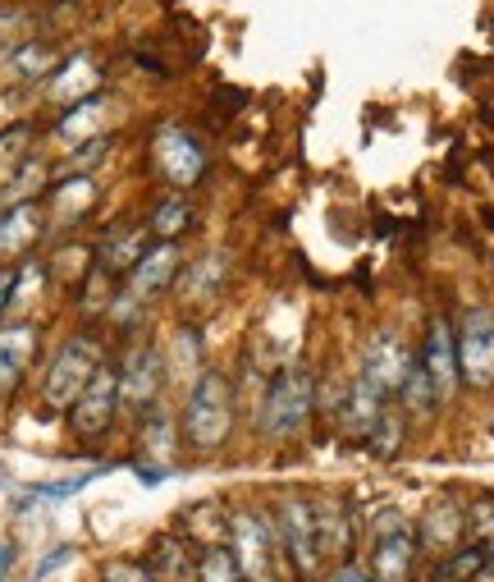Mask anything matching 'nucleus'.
Instances as JSON below:
<instances>
[{"label": "nucleus", "mask_w": 494, "mask_h": 582, "mask_svg": "<svg viewBox=\"0 0 494 582\" xmlns=\"http://www.w3.org/2000/svg\"><path fill=\"white\" fill-rule=\"evenodd\" d=\"M143 565L151 569L156 582H197V546L178 532H161L151 536Z\"/></svg>", "instance_id": "nucleus-15"}, {"label": "nucleus", "mask_w": 494, "mask_h": 582, "mask_svg": "<svg viewBox=\"0 0 494 582\" xmlns=\"http://www.w3.org/2000/svg\"><path fill=\"white\" fill-rule=\"evenodd\" d=\"M143 253H147V234L143 230H128V226L124 230H106L101 248H97L106 276H128L133 266H138Z\"/></svg>", "instance_id": "nucleus-19"}, {"label": "nucleus", "mask_w": 494, "mask_h": 582, "mask_svg": "<svg viewBox=\"0 0 494 582\" xmlns=\"http://www.w3.org/2000/svg\"><path fill=\"white\" fill-rule=\"evenodd\" d=\"M224 271H230V257H224V253L201 257L193 271L184 276V299H211L220 289V280H224Z\"/></svg>", "instance_id": "nucleus-27"}, {"label": "nucleus", "mask_w": 494, "mask_h": 582, "mask_svg": "<svg viewBox=\"0 0 494 582\" xmlns=\"http://www.w3.org/2000/svg\"><path fill=\"white\" fill-rule=\"evenodd\" d=\"M101 83V74H97V64H92V56H74L64 70L55 74V83H51V97L60 101V106H78V101H87L92 97V87Z\"/></svg>", "instance_id": "nucleus-20"}, {"label": "nucleus", "mask_w": 494, "mask_h": 582, "mask_svg": "<svg viewBox=\"0 0 494 582\" xmlns=\"http://www.w3.org/2000/svg\"><path fill=\"white\" fill-rule=\"evenodd\" d=\"M265 513H271V523H275V536H280L294 578H317L321 573L317 496H311V490H280V496L265 500Z\"/></svg>", "instance_id": "nucleus-4"}, {"label": "nucleus", "mask_w": 494, "mask_h": 582, "mask_svg": "<svg viewBox=\"0 0 494 582\" xmlns=\"http://www.w3.org/2000/svg\"><path fill=\"white\" fill-rule=\"evenodd\" d=\"M454 340H458V376L477 390L494 386V312L471 307Z\"/></svg>", "instance_id": "nucleus-10"}, {"label": "nucleus", "mask_w": 494, "mask_h": 582, "mask_svg": "<svg viewBox=\"0 0 494 582\" xmlns=\"http://www.w3.org/2000/svg\"><path fill=\"white\" fill-rule=\"evenodd\" d=\"M485 565H490V546L467 542V546H458V550L440 555V565H435L431 582H471V578H477Z\"/></svg>", "instance_id": "nucleus-22"}, {"label": "nucleus", "mask_w": 494, "mask_h": 582, "mask_svg": "<svg viewBox=\"0 0 494 582\" xmlns=\"http://www.w3.org/2000/svg\"><path fill=\"white\" fill-rule=\"evenodd\" d=\"M51 64H55V56L47 47H18L5 60V70H10V78H41V74H51Z\"/></svg>", "instance_id": "nucleus-29"}, {"label": "nucleus", "mask_w": 494, "mask_h": 582, "mask_svg": "<svg viewBox=\"0 0 494 582\" xmlns=\"http://www.w3.org/2000/svg\"><path fill=\"white\" fill-rule=\"evenodd\" d=\"M188 226H193V207H188V197H184V193L161 197V203L151 207V216H147V234L165 239V243H174Z\"/></svg>", "instance_id": "nucleus-23"}, {"label": "nucleus", "mask_w": 494, "mask_h": 582, "mask_svg": "<svg viewBox=\"0 0 494 582\" xmlns=\"http://www.w3.org/2000/svg\"><path fill=\"white\" fill-rule=\"evenodd\" d=\"M197 582H243L238 565H234V555L230 546H201L197 550Z\"/></svg>", "instance_id": "nucleus-28"}, {"label": "nucleus", "mask_w": 494, "mask_h": 582, "mask_svg": "<svg viewBox=\"0 0 494 582\" xmlns=\"http://www.w3.org/2000/svg\"><path fill=\"white\" fill-rule=\"evenodd\" d=\"M0 216H5V197H0Z\"/></svg>", "instance_id": "nucleus-38"}, {"label": "nucleus", "mask_w": 494, "mask_h": 582, "mask_svg": "<svg viewBox=\"0 0 494 582\" xmlns=\"http://www.w3.org/2000/svg\"><path fill=\"white\" fill-rule=\"evenodd\" d=\"M321 404V380L311 367L302 363H288L271 376V386H265L261 404H257V432L265 440H288L302 422L311 417V409Z\"/></svg>", "instance_id": "nucleus-3"}, {"label": "nucleus", "mask_w": 494, "mask_h": 582, "mask_svg": "<svg viewBox=\"0 0 494 582\" xmlns=\"http://www.w3.org/2000/svg\"><path fill=\"white\" fill-rule=\"evenodd\" d=\"M115 413H120V376H115V363H101L97 376L87 380V390L70 404V427L78 440H101Z\"/></svg>", "instance_id": "nucleus-9"}, {"label": "nucleus", "mask_w": 494, "mask_h": 582, "mask_svg": "<svg viewBox=\"0 0 494 582\" xmlns=\"http://www.w3.org/2000/svg\"><path fill=\"white\" fill-rule=\"evenodd\" d=\"M408 367H412V353L403 349V340H398L394 330H371L367 335L362 357H357V376H362L375 395H385V399L398 395Z\"/></svg>", "instance_id": "nucleus-11"}, {"label": "nucleus", "mask_w": 494, "mask_h": 582, "mask_svg": "<svg viewBox=\"0 0 494 582\" xmlns=\"http://www.w3.org/2000/svg\"><path fill=\"white\" fill-rule=\"evenodd\" d=\"M10 565H14V546L0 542V573H10Z\"/></svg>", "instance_id": "nucleus-36"}, {"label": "nucleus", "mask_w": 494, "mask_h": 582, "mask_svg": "<svg viewBox=\"0 0 494 582\" xmlns=\"http://www.w3.org/2000/svg\"><path fill=\"white\" fill-rule=\"evenodd\" d=\"M115 376H120V409H133V413L147 417L156 409V399H161V390H165L170 367H165V353L161 349L138 340V344L124 349Z\"/></svg>", "instance_id": "nucleus-7"}, {"label": "nucleus", "mask_w": 494, "mask_h": 582, "mask_svg": "<svg viewBox=\"0 0 494 582\" xmlns=\"http://www.w3.org/2000/svg\"><path fill=\"white\" fill-rule=\"evenodd\" d=\"M70 559H74V546H55L47 559H41V565H37V573H33V582H41V578H51L60 565H70Z\"/></svg>", "instance_id": "nucleus-33"}, {"label": "nucleus", "mask_w": 494, "mask_h": 582, "mask_svg": "<svg viewBox=\"0 0 494 582\" xmlns=\"http://www.w3.org/2000/svg\"><path fill=\"white\" fill-rule=\"evenodd\" d=\"M224 546H230L243 582H284V578H294L265 505H234L230 523H224Z\"/></svg>", "instance_id": "nucleus-1"}, {"label": "nucleus", "mask_w": 494, "mask_h": 582, "mask_svg": "<svg viewBox=\"0 0 494 582\" xmlns=\"http://www.w3.org/2000/svg\"><path fill=\"white\" fill-rule=\"evenodd\" d=\"M417 363L425 367V376H431L440 404L444 399H454L462 376H458V340H454V330H448V322H431V335H425Z\"/></svg>", "instance_id": "nucleus-14"}, {"label": "nucleus", "mask_w": 494, "mask_h": 582, "mask_svg": "<svg viewBox=\"0 0 494 582\" xmlns=\"http://www.w3.org/2000/svg\"><path fill=\"white\" fill-rule=\"evenodd\" d=\"M325 582H375V573L362 565V559H344V565H330Z\"/></svg>", "instance_id": "nucleus-32"}, {"label": "nucleus", "mask_w": 494, "mask_h": 582, "mask_svg": "<svg viewBox=\"0 0 494 582\" xmlns=\"http://www.w3.org/2000/svg\"><path fill=\"white\" fill-rule=\"evenodd\" d=\"M37 234H41L37 207L33 203H14L5 216H0V257H5V253H24Z\"/></svg>", "instance_id": "nucleus-21"}, {"label": "nucleus", "mask_w": 494, "mask_h": 582, "mask_svg": "<svg viewBox=\"0 0 494 582\" xmlns=\"http://www.w3.org/2000/svg\"><path fill=\"white\" fill-rule=\"evenodd\" d=\"M298 582H325V578H321V573H317V578H298Z\"/></svg>", "instance_id": "nucleus-37"}, {"label": "nucleus", "mask_w": 494, "mask_h": 582, "mask_svg": "<svg viewBox=\"0 0 494 582\" xmlns=\"http://www.w3.org/2000/svg\"><path fill=\"white\" fill-rule=\"evenodd\" d=\"M106 363L101 344L92 335H70L55 353H51V367L41 376V404L55 409V413H70V404L87 390V380L97 376V367Z\"/></svg>", "instance_id": "nucleus-6"}, {"label": "nucleus", "mask_w": 494, "mask_h": 582, "mask_svg": "<svg viewBox=\"0 0 494 582\" xmlns=\"http://www.w3.org/2000/svg\"><path fill=\"white\" fill-rule=\"evenodd\" d=\"M357 509L348 496H317V546H321V569L344 565L357 550Z\"/></svg>", "instance_id": "nucleus-12"}, {"label": "nucleus", "mask_w": 494, "mask_h": 582, "mask_svg": "<svg viewBox=\"0 0 494 582\" xmlns=\"http://www.w3.org/2000/svg\"><path fill=\"white\" fill-rule=\"evenodd\" d=\"M92 477H97V473H78V477H70V482H41V486H33V496H41V500H64V496H74V490H83Z\"/></svg>", "instance_id": "nucleus-31"}, {"label": "nucleus", "mask_w": 494, "mask_h": 582, "mask_svg": "<svg viewBox=\"0 0 494 582\" xmlns=\"http://www.w3.org/2000/svg\"><path fill=\"white\" fill-rule=\"evenodd\" d=\"M178 271H184V253H178V243L156 239V243H147V253L138 257V266L128 271V294L138 303L161 299V294H170V284L178 280Z\"/></svg>", "instance_id": "nucleus-13"}, {"label": "nucleus", "mask_w": 494, "mask_h": 582, "mask_svg": "<svg viewBox=\"0 0 494 582\" xmlns=\"http://www.w3.org/2000/svg\"><path fill=\"white\" fill-rule=\"evenodd\" d=\"M37 353V326L33 322H5L0 326V399L14 395Z\"/></svg>", "instance_id": "nucleus-16"}, {"label": "nucleus", "mask_w": 494, "mask_h": 582, "mask_svg": "<svg viewBox=\"0 0 494 582\" xmlns=\"http://www.w3.org/2000/svg\"><path fill=\"white\" fill-rule=\"evenodd\" d=\"M490 565H494V550H490Z\"/></svg>", "instance_id": "nucleus-39"}, {"label": "nucleus", "mask_w": 494, "mask_h": 582, "mask_svg": "<svg viewBox=\"0 0 494 582\" xmlns=\"http://www.w3.org/2000/svg\"><path fill=\"white\" fill-rule=\"evenodd\" d=\"M97 582H156V578H151V569L143 565V559H133V555H110V559H101Z\"/></svg>", "instance_id": "nucleus-30"}, {"label": "nucleus", "mask_w": 494, "mask_h": 582, "mask_svg": "<svg viewBox=\"0 0 494 582\" xmlns=\"http://www.w3.org/2000/svg\"><path fill=\"white\" fill-rule=\"evenodd\" d=\"M435 404L440 399H435L431 376H425V367L412 357V367H408V376H403V386H398V409H403V417H421V413H431Z\"/></svg>", "instance_id": "nucleus-24"}, {"label": "nucleus", "mask_w": 494, "mask_h": 582, "mask_svg": "<svg viewBox=\"0 0 494 582\" xmlns=\"http://www.w3.org/2000/svg\"><path fill=\"white\" fill-rule=\"evenodd\" d=\"M151 156H156V170L165 174V184H174L178 193L193 189L201 174H207V143L197 138L193 129L184 124H165L156 129L151 138Z\"/></svg>", "instance_id": "nucleus-8"}, {"label": "nucleus", "mask_w": 494, "mask_h": 582, "mask_svg": "<svg viewBox=\"0 0 494 582\" xmlns=\"http://www.w3.org/2000/svg\"><path fill=\"white\" fill-rule=\"evenodd\" d=\"M417 555H421L417 523L403 509H394V505L380 509L371 519L367 559H362V565L375 573V582H408L417 573Z\"/></svg>", "instance_id": "nucleus-5"}, {"label": "nucleus", "mask_w": 494, "mask_h": 582, "mask_svg": "<svg viewBox=\"0 0 494 582\" xmlns=\"http://www.w3.org/2000/svg\"><path fill=\"white\" fill-rule=\"evenodd\" d=\"M403 422H408V417H403L398 404H385V409H380V417L371 422V432H367L375 459H394V454L403 450Z\"/></svg>", "instance_id": "nucleus-25"}, {"label": "nucleus", "mask_w": 494, "mask_h": 582, "mask_svg": "<svg viewBox=\"0 0 494 582\" xmlns=\"http://www.w3.org/2000/svg\"><path fill=\"white\" fill-rule=\"evenodd\" d=\"M101 110H106V101H97V97H87V101H78V106H70L64 110V120H60V138H70V143H92L97 138V129H101Z\"/></svg>", "instance_id": "nucleus-26"}, {"label": "nucleus", "mask_w": 494, "mask_h": 582, "mask_svg": "<svg viewBox=\"0 0 494 582\" xmlns=\"http://www.w3.org/2000/svg\"><path fill=\"white\" fill-rule=\"evenodd\" d=\"M92 203H97V179H92V174L55 179V189H51V197H47L55 226H78V220L92 211Z\"/></svg>", "instance_id": "nucleus-18"}, {"label": "nucleus", "mask_w": 494, "mask_h": 582, "mask_svg": "<svg viewBox=\"0 0 494 582\" xmlns=\"http://www.w3.org/2000/svg\"><path fill=\"white\" fill-rule=\"evenodd\" d=\"M133 473H138L143 486H161V482H165V468H147V463H138Z\"/></svg>", "instance_id": "nucleus-35"}, {"label": "nucleus", "mask_w": 494, "mask_h": 582, "mask_svg": "<svg viewBox=\"0 0 494 582\" xmlns=\"http://www.w3.org/2000/svg\"><path fill=\"white\" fill-rule=\"evenodd\" d=\"M10 294H14V266H0V317L10 312Z\"/></svg>", "instance_id": "nucleus-34"}, {"label": "nucleus", "mask_w": 494, "mask_h": 582, "mask_svg": "<svg viewBox=\"0 0 494 582\" xmlns=\"http://www.w3.org/2000/svg\"><path fill=\"white\" fill-rule=\"evenodd\" d=\"M462 536H467V509L462 505H431L421 513V523H417V542L425 555H448V550H458L462 546Z\"/></svg>", "instance_id": "nucleus-17"}, {"label": "nucleus", "mask_w": 494, "mask_h": 582, "mask_svg": "<svg viewBox=\"0 0 494 582\" xmlns=\"http://www.w3.org/2000/svg\"><path fill=\"white\" fill-rule=\"evenodd\" d=\"M178 432L193 454H215L234 432V380L220 367H201L188 386Z\"/></svg>", "instance_id": "nucleus-2"}]
</instances>
